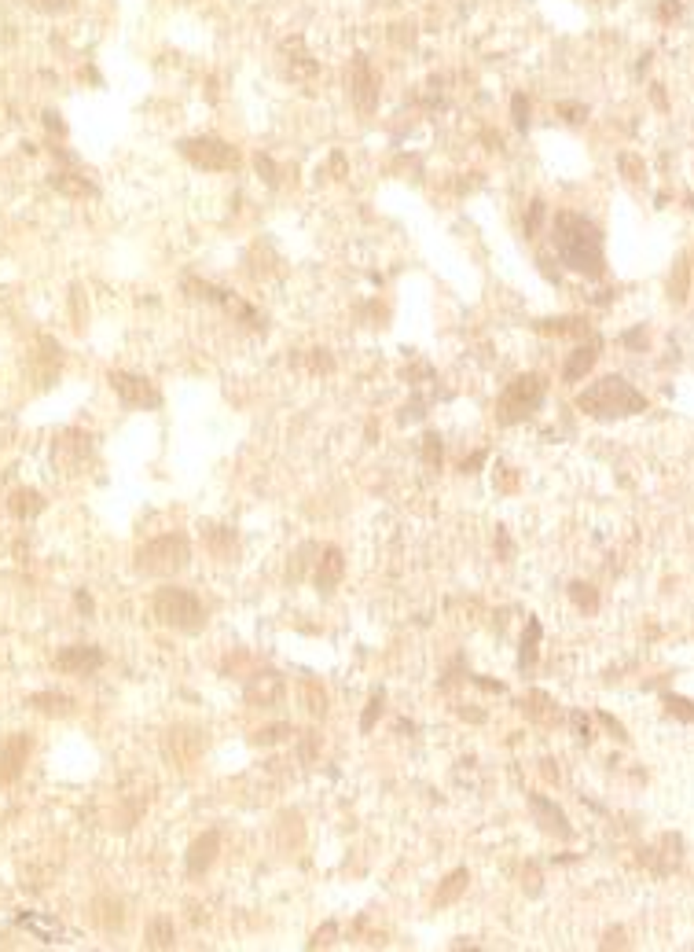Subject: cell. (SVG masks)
Returning a JSON list of instances; mask_svg holds the SVG:
<instances>
[{
	"label": "cell",
	"instance_id": "6da1fadb",
	"mask_svg": "<svg viewBox=\"0 0 694 952\" xmlns=\"http://www.w3.org/2000/svg\"><path fill=\"white\" fill-rule=\"evenodd\" d=\"M551 243H555V254L566 268L588 276V280H599L606 273V254H603V232L599 225L591 221L584 213H574V210H562L555 213L551 221Z\"/></svg>",
	"mask_w": 694,
	"mask_h": 952
},
{
	"label": "cell",
	"instance_id": "7a4b0ae2",
	"mask_svg": "<svg viewBox=\"0 0 694 952\" xmlns=\"http://www.w3.org/2000/svg\"><path fill=\"white\" fill-rule=\"evenodd\" d=\"M577 408L591 420H621V416H636V412H647V398L628 379L603 375L577 398Z\"/></svg>",
	"mask_w": 694,
	"mask_h": 952
},
{
	"label": "cell",
	"instance_id": "3957f363",
	"mask_svg": "<svg viewBox=\"0 0 694 952\" xmlns=\"http://www.w3.org/2000/svg\"><path fill=\"white\" fill-rule=\"evenodd\" d=\"M188 563H191V545H188L184 533L155 537V541L140 545L136 555H133V567L143 577H173V574H181Z\"/></svg>",
	"mask_w": 694,
	"mask_h": 952
},
{
	"label": "cell",
	"instance_id": "277c9868",
	"mask_svg": "<svg viewBox=\"0 0 694 952\" xmlns=\"http://www.w3.org/2000/svg\"><path fill=\"white\" fill-rule=\"evenodd\" d=\"M155 618L177 632H198L206 625V607L198 603V596L181 584H162L155 592Z\"/></svg>",
	"mask_w": 694,
	"mask_h": 952
},
{
	"label": "cell",
	"instance_id": "5b68a950",
	"mask_svg": "<svg viewBox=\"0 0 694 952\" xmlns=\"http://www.w3.org/2000/svg\"><path fill=\"white\" fill-rule=\"evenodd\" d=\"M544 394H548V379L536 375V372L511 379V383H507V390L500 394V401H496V420H500L504 427L529 420L533 412L544 405Z\"/></svg>",
	"mask_w": 694,
	"mask_h": 952
},
{
	"label": "cell",
	"instance_id": "8992f818",
	"mask_svg": "<svg viewBox=\"0 0 694 952\" xmlns=\"http://www.w3.org/2000/svg\"><path fill=\"white\" fill-rule=\"evenodd\" d=\"M181 155L198 166V169H235L239 166V151L232 148V143L225 140H217V136H188L181 140Z\"/></svg>",
	"mask_w": 694,
	"mask_h": 952
},
{
	"label": "cell",
	"instance_id": "52a82bcc",
	"mask_svg": "<svg viewBox=\"0 0 694 952\" xmlns=\"http://www.w3.org/2000/svg\"><path fill=\"white\" fill-rule=\"evenodd\" d=\"M350 100L364 118L379 111V74L371 70L367 56H353L350 63Z\"/></svg>",
	"mask_w": 694,
	"mask_h": 952
},
{
	"label": "cell",
	"instance_id": "ba28073f",
	"mask_svg": "<svg viewBox=\"0 0 694 952\" xmlns=\"http://www.w3.org/2000/svg\"><path fill=\"white\" fill-rule=\"evenodd\" d=\"M111 390L118 394V401L126 408H158L162 405V394L151 379L143 375H133V372H111Z\"/></svg>",
	"mask_w": 694,
	"mask_h": 952
},
{
	"label": "cell",
	"instance_id": "9c48e42d",
	"mask_svg": "<svg viewBox=\"0 0 694 952\" xmlns=\"http://www.w3.org/2000/svg\"><path fill=\"white\" fill-rule=\"evenodd\" d=\"M30 750H34V739L27 736V731H15V736H8L4 743H0V787L15 784V779L22 776Z\"/></svg>",
	"mask_w": 694,
	"mask_h": 952
},
{
	"label": "cell",
	"instance_id": "30bf717a",
	"mask_svg": "<svg viewBox=\"0 0 694 952\" xmlns=\"http://www.w3.org/2000/svg\"><path fill=\"white\" fill-rule=\"evenodd\" d=\"M104 662H107V654L99 651V647H92V644H70V647H63V651L56 654V669H63V673H78V677L96 673Z\"/></svg>",
	"mask_w": 694,
	"mask_h": 952
},
{
	"label": "cell",
	"instance_id": "8fae6325",
	"mask_svg": "<svg viewBox=\"0 0 694 952\" xmlns=\"http://www.w3.org/2000/svg\"><path fill=\"white\" fill-rule=\"evenodd\" d=\"M529 809H533L536 824H540V827H544V832H548V835H559V839H569V835H574V827H569L566 813L559 809L555 801H548V798H544V794H529Z\"/></svg>",
	"mask_w": 694,
	"mask_h": 952
},
{
	"label": "cell",
	"instance_id": "7c38bea8",
	"mask_svg": "<svg viewBox=\"0 0 694 952\" xmlns=\"http://www.w3.org/2000/svg\"><path fill=\"white\" fill-rule=\"evenodd\" d=\"M89 919H92L104 934H114V931H121V926H126V905H121L118 897L104 894V897H96L92 905H89Z\"/></svg>",
	"mask_w": 694,
	"mask_h": 952
},
{
	"label": "cell",
	"instance_id": "4fadbf2b",
	"mask_svg": "<svg viewBox=\"0 0 694 952\" xmlns=\"http://www.w3.org/2000/svg\"><path fill=\"white\" fill-rule=\"evenodd\" d=\"M287 685H283V677L280 673H258L251 685H246V702L251 706H276L283 699Z\"/></svg>",
	"mask_w": 694,
	"mask_h": 952
},
{
	"label": "cell",
	"instance_id": "5bb4252c",
	"mask_svg": "<svg viewBox=\"0 0 694 952\" xmlns=\"http://www.w3.org/2000/svg\"><path fill=\"white\" fill-rule=\"evenodd\" d=\"M217 849H220V835L217 832H206L203 839H195L191 849H188V875L210 871V864L217 861Z\"/></svg>",
	"mask_w": 694,
	"mask_h": 952
},
{
	"label": "cell",
	"instance_id": "9a60e30c",
	"mask_svg": "<svg viewBox=\"0 0 694 952\" xmlns=\"http://www.w3.org/2000/svg\"><path fill=\"white\" fill-rule=\"evenodd\" d=\"M342 574H345V559H342V552H338V548H324V559L316 563V589H320V592H331L335 584L342 581Z\"/></svg>",
	"mask_w": 694,
	"mask_h": 952
},
{
	"label": "cell",
	"instance_id": "2e32d148",
	"mask_svg": "<svg viewBox=\"0 0 694 952\" xmlns=\"http://www.w3.org/2000/svg\"><path fill=\"white\" fill-rule=\"evenodd\" d=\"M599 360V343H588V346H577L574 353L566 357V368H562V379L566 383H581L588 372H591V364Z\"/></svg>",
	"mask_w": 694,
	"mask_h": 952
},
{
	"label": "cell",
	"instance_id": "e0dca14e",
	"mask_svg": "<svg viewBox=\"0 0 694 952\" xmlns=\"http://www.w3.org/2000/svg\"><path fill=\"white\" fill-rule=\"evenodd\" d=\"M30 706L44 717H70L73 710H78V702H73L70 695H63V692H37L30 699Z\"/></svg>",
	"mask_w": 694,
	"mask_h": 952
},
{
	"label": "cell",
	"instance_id": "ac0fdd59",
	"mask_svg": "<svg viewBox=\"0 0 694 952\" xmlns=\"http://www.w3.org/2000/svg\"><path fill=\"white\" fill-rule=\"evenodd\" d=\"M297 692H302V706H305V710H309L312 717H324V714H328V692H324V685H320V680L302 677V685H297Z\"/></svg>",
	"mask_w": 694,
	"mask_h": 952
},
{
	"label": "cell",
	"instance_id": "d6986e66",
	"mask_svg": "<svg viewBox=\"0 0 694 952\" xmlns=\"http://www.w3.org/2000/svg\"><path fill=\"white\" fill-rule=\"evenodd\" d=\"M173 941H177V931H173L169 916H155L151 923H147V934H143L147 948H173Z\"/></svg>",
	"mask_w": 694,
	"mask_h": 952
},
{
	"label": "cell",
	"instance_id": "ffe728a7",
	"mask_svg": "<svg viewBox=\"0 0 694 952\" xmlns=\"http://www.w3.org/2000/svg\"><path fill=\"white\" fill-rule=\"evenodd\" d=\"M8 507H12V515H15V519H34L37 511L44 507V500H41V493H34V490H15L12 500H8Z\"/></svg>",
	"mask_w": 694,
	"mask_h": 952
},
{
	"label": "cell",
	"instance_id": "44dd1931",
	"mask_svg": "<svg viewBox=\"0 0 694 952\" xmlns=\"http://www.w3.org/2000/svg\"><path fill=\"white\" fill-rule=\"evenodd\" d=\"M467 883H470V875H467V868H459V871H452L449 878H444V886L437 890V897H434V905H437V909H444V905H452V901H459V894L467 890Z\"/></svg>",
	"mask_w": 694,
	"mask_h": 952
},
{
	"label": "cell",
	"instance_id": "7402d4cb",
	"mask_svg": "<svg viewBox=\"0 0 694 952\" xmlns=\"http://www.w3.org/2000/svg\"><path fill=\"white\" fill-rule=\"evenodd\" d=\"M206 545H210V552H213L217 559H232V552H235V533L225 530V526H206Z\"/></svg>",
	"mask_w": 694,
	"mask_h": 952
},
{
	"label": "cell",
	"instance_id": "603a6c76",
	"mask_svg": "<svg viewBox=\"0 0 694 952\" xmlns=\"http://www.w3.org/2000/svg\"><path fill=\"white\" fill-rule=\"evenodd\" d=\"M52 188L63 191V195H92V191H96L85 177H73V174H56V177H52Z\"/></svg>",
	"mask_w": 694,
	"mask_h": 952
},
{
	"label": "cell",
	"instance_id": "cb8c5ba5",
	"mask_svg": "<svg viewBox=\"0 0 694 952\" xmlns=\"http://www.w3.org/2000/svg\"><path fill=\"white\" fill-rule=\"evenodd\" d=\"M522 710H526L533 721H551V717H555V706H551V699H548V695H540V692H536V695H529V699L522 702Z\"/></svg>",
	"mask_w": 694,
	"mask_h": 952
},
{
	"label": "cell",
	"instance_id": "d4e9b609",
	"mask_svg": "<svg viewBox=\"0 0 694 952\" xmlns=\"http://www.w3.org/2000/svg\"><path fill=\"white\" fill-rule=\"evenodd\" d=\"M529 637H522V654H518V662H522V669H529L533 662H536V644H540V622L533 618L529 625Z\"/></svg>",
	"mask_w": 694,
	"mask_h": 952
},
{
	"label": "cell",
	"instance_id": "484cf974",
	"mask_svg": "<svg viewBox=\"0 0 694 952\" xmlns=\"http://www.w3.org/2000/svg\"><path fill=\"white\" fill-rule=\"evenodd\" d=\"M569 596H574V603L584 607L588 615H591V610H599V596H595V589H591V584H584V581H574V584H569Z\"/></svg>",
	"mask_w": 694,
	"mask_h": 952
},
{
	"label": "cell",
	"instance_id": "4316f807",
	"mask_svg": "<svg viewBox=\"0 0 694 952\" xmlns=\"http://www.w3.org/2000/svg\"><path fill=\"white\" fill-rule=\"evenodd\" d=\"M511 121H514V129L518 133H526L529 129V100L522 92H514L511 96Z\"/></svg>",
	"mask_w": 694,
	"mask_h": 952
},
{
	"label": "cell",
	"instance_id": "83f0119b",
	"mask_svg": "<svg viewBox=\"0 0 694 952\" xmlns=\"http://www.w3.org/2000/svg\"><path fill=\"white\" fill-rule=\"evenodd\" d=\"M290 724H268V728H261V731H254V743L258 747H276L280 739H287L290 736Z\"/></svg>",
	"mask_w": 694,
	"mask_h": 952
},
{
	"label": "cell",
	"instance_id": "f1b7e54d",
	"mask_svg": "<svg viewBox=\"0 0 694 952\" xmlns=\"http://www.w3.org/2000/svg\"><path fill=\"white\" fill-rule=\"evenodd\" d=\"M540 331H555V335H584L588 324L584 321H540Z\"/></svg>",
	"mask_w": 694,
	"mask_h": 952
},
{
	"label": "cell",
	"instance_id": "f546056e",
	"mask_svg": "<svg viewBox=\"0 0 694 952\" xmlns=\"http://www.w3.org/2000/svg\"><path fill=\"white\" fill-rule=\"evenodd\" d=\"M668 298H673L676 306L687 298V261L683 258L676 261V280H668Z\"/></svg>",
	"mask_w": 694,
	"mask_h": 952
},
{
	"label": "cell",
	"instance_id": "4dcf8cb0",
	"mask_svg": "<svg viewBox=\"0 0 694 952\" xmlns=\"http://www.w3.org/2000/svg\"><path fill=\"white\" fill-rule=\"evenodd\" d=\"M665 710L680 717V721H694V702L683 699V695H665Z\"/></svg>",
	"mask_w": 694,
	"mask_h": 952
},
{
	"label": "cell",
	"instance_id": "1f68e13d",
	"mask_svg": "<svg viewBox=\"0 0 694 952\" xmlns=\"http://www.w3.org/2000/svg\"><path fill=\"white\" fill-rule=\"evenodd\" d=\"M548 217V206H544V199H533L529 203V213H526V239H533L540 232V221Z\"/></svg>",
	"mask_w": 694,
	"mask_h": 952
},
{
	"label": "cell",
	"instance_id": "d6a6232c",
	"mask_svg": "<svg viewBox=\"0 0 694 952\" xmlns=\"http://www.w3.org/2000/svg\"><path fill=\"white\" fill-rule=\"evenodd\" d=\"M441 456H444L441 437L437 434H427L423 437V463H427V468H441Z\"/></svg>",
	"mask_w": 694,
	"mask_h": 952
},
{
	"label": "cell",
	"instance_id": "836d02e7",
	"mask_svg": "<svg viewBox=\"0 0 694 952\" xmlns=\"http://www.w3.org/2000/svg\"><path fill=\"white\" fill-rule=\"evenodd\" d=\"M382 714V695H375L367 702V710H364V721H360V731H371V724H375V717Z\"/></svg>",
	"mask_w": 694,
	"mask_h": 952
},
{
	"label": "cell",
	"instance_id": "e575fe53",
	"mask_svg": "<svg viewBox=\"0 0 694 952\" xmlns=\"http://www.w3.org/2000/svg\"><path fill=\"white\" fill-rule=\"evenodd\" d=\"M30 8H37V12H63V8H70V0H30Z\"/></svg>",
	"mask_w": 694,
	"mask_h": 952
},
{
	"label": "cell",
	"instance_id": "d590c367",
	"mask_svg": "<svg viewBox=\"0 0 694 952\" xmlns=\"http://www.w3.org/2000/svg\"><path fill=\"white\" fill-rule=\"evenodd\" d=\"M569 721H574L577 739H584V743H588V739H591V736H588V717H581V714H569Z\"/></svg>",
	"mask_w": 694,
	"mask_h": 952
},
{
	"label": "cell",
	"instance_id": "8d00e7d4",
	"mask_svg": "<svg viewBox=\"0 0 694 952\" xmlns=\"http://www.w3.org/2000/svg\"><path fill=\"white\" fill-rule=\"evenodd\" d=\"M610 945H617V948H625L628 941H625V931H606V938H603V948H610Z\"/></svg>",
	"mask_w": 694,
	"mask_h": 952
},
{
	"label": "cell",
	"instance_id": "74e56055",
	"mask_svg": "<svg viewBox=\"0 0 694 952\" xmlns=\"http://www.w3.org/2000/svg\"><path fill=\"white\" fill-rule=\"evenodd\" d=\"M599 721H603V724H606V728H610V731H613V736H617V739H621V743L628 739V736H625V728H621V724H617V721H613L610 714H599Z\"/></svg>",
	"mask_w": 694,
	"mask_h": 952
},
{
	"label": "cell",
	"instance_id": "f35d334b",
	"mask_svg": "<svg viewBox=\"0 0 694 952\" xmlns=\"http://www.w3.org/2000/svg\"><path fill=\"white\" fill-rule=\"evenodd\" d=\"M621 169L628 174V181H639V162H636L632 155H625V159H621Z\"/></svg>",
	"mask_w": 694,
	"mask_h": 952
},
{
	"label": "cell",
	"instance_id": "ab89813d",
	"mask_svg": "<svg viewBox=\"0 0 694 952\" xmlns=\"http://www.w3.org/2000/svg\"><path fill=\"white\" fill-rule=\"evenodd\" d=\"M258 169L265 174V181H268V184H276V169H272V162H268V159H261V155H258Z\"/></svg>",
	"mask_w": 694,
	"mask_h": 952
},
{
	"label": "cell",
	"instance_id": "60d3db41",
	"mask_svg": "<svg viewBox=\"0 0 694 952\" xmlns=\"http://www.w3.org/2000/svg\"><path fill=\"white\" fill-rule=\"evenodd\" d=\"M331 938H335V926L328 923V926H324V931H320V934L312 938V945H331Z\"/></svg>",
	"mask_w": 694,
	"mask_h": 952
}]
</instances>
